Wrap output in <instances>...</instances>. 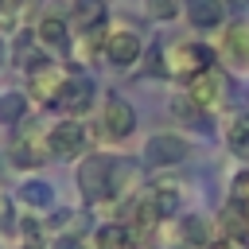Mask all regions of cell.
Listing matches in <instances>:
<instances>
[{"label":"cell","instance_id":"obj_8","mask_svg":"<svg viewBox=\"0 0 249 249\" xmlns=\"http://www.w3.org/2000/svg\"><path fill=\"white\" fill-rule=\"evenodd\" d=\"M93 101H97V82H93L89 74L70 70V74H66V86H62V93H58V101H54V109H62V117L82 121V117L93 109Z\"/></svg>","mask_w":249,"mask_h":249},{"label":"cell","instance_id":"obj_9","mask_svg":"<svg viewBox=\"0 0 249 249\" xmlns=\"http://www.w3.org/2000/svg\"><path fill=\"white\" fill-rule=\"evenodd\" d=\"M183 93L198 105V109H218L222 105V97H226V78H222V70L218 66H210V70H198V74H191L187 82H183Z\"/></svg>","mask_w":249,"mask_h":249},{"label":"cell","instance_id":"obj_27","mask_svg":"<svg viewBox=\"0 0 249 249\" xmlns=\"http://www.w3.org/2000/svg\"><path fill=\"white\" fill-rule=\"evenodd\" d=\"M245 121H249V113H245Z\"/></svg>","mask_w":249,"mask_h":249},{"label":"cell","instance_id":"obj_4","mask_svg":"<svg viewBox=\"0 0 249 249\" xmlns=\"http://www.w3.org/2000/svg\"><path fill=\"white\" fill-rule=\"evenodd\" d=\"M8 160H12L16 171H39L51 160V152H47V128L39 121H23L16 128V140L8 148Z\"/></svg>","mask_w":249,"mask_h":249},{"label":"cell","instance_id":"obj_18","mask_svg":"<svg viewBox=\"0 0 249 249\" xmlns=\"http://www.w3.org/2000/svg\"><path fill=\"white\" fill-rule=\"evenodd\" d=\"M31 113V97L27 89H0V124L4 128H19Z\"/></svg>","mask_w":249,"mask_h":249},{"label":"cell","instance_id":"obj_5","mask_svg":"<svg viewBox=\"0 0 249 249\" xmlns=\"http://www.w3.org/2000/svg\"><path fill=\"white\" fill-rule=\"evenodd\" d=\"M47 152L51 160H82L89 156V128L86 121H74V117H62L47 128Z\"/></svg>","mask_w":249,"mask_h":249},{"label":"cell","instance_id":"obj_6","mask_svg":"<svg viewBox=\"0 0 249 249\" xmlns=\"http://www.w3.org/2000/svg\"><path fill=\"white\" fill-rule=\"evenodd\" d=\"M101 58H105L113 70L136 66V62L144 58V39H140V31H132V27H109V31L101 35Z\"/></svg>","mask_w":249,"mask_h":249},{"label":"cell","instance_id":"obj_14","mask_svg":"<svg viewBox=\"0 0 249 249\" xmlns=\"http://www.w3.org/2000/svg\"><path fill=\"white\" fill-rule=\"evenodd\" d=\"M175 237L183 249H206L218 237V226L202 214H187V218H175Z\"/></svg>","mask_w":249,"mask_h":249},{"label":"cell","instance_id":"obj_24","mask_svg":"<svg viewBox=\"0 0 249 249\" xmlns=\"http://www.w3.org/2000/svg\"><path fill=\"white\" fill-rule=\"evenodd\" d=\"M47 249H89V245L82 241V233H54L47 241Z\"/></svg>","mask_w":249,"mask_h":249},{"label":"cell","instance_id":"obj_26","mask_svg":"<svg viewBox=\"0 0 249 249\" xmlns=\"http://www.w3.org/2000/svg\"><path fill=\"white\" fill-rule=\"evenodd\" d=\"M8 62H12V43H8L4 35H0V70H4Z\"/></svg>","mask_w":249,"mask_h":249},{"label":"cell","instance_id":"obj_15","mask_svg":"<svg viewBox=\"0 0 249 249\" xmlns=\"http://www.w3.org/2000/svg\"><path fill=\"white\" fill-rule=\"evenodd\" d=\"M144 202L152 206V214L160 222H175L179 218V206H183V195H179L175 183H156V187L144 191Z\"/></svg>","mask_w":249,"mask_h":249},{"label":"cell","instance_id":"obj_17","mask_svg":"<svg viewBox=\"0 0 249 249\" xmlns=\"http://www.w3.org/2000/svg\"><path fill=\"white\" fill-rule=\"evenodd\" d=\"M16 198H19L31 214H39V210H51V206H54V187H51L47 179H39V175H27V179L16 187Z\"/></svg>","mask_w":249,"mask_h":249},{"label":"cell","instance_id":"obj_20","mask_svg":"<svg viewBox=\"0 0 249 249\" xmlns=\"http://www.w3.org/2000/svg\"><path fill=\"white\" fill-rule=\"evenodd\" d=\"M226 148H230V156H237L241 163H249V121L245 117L226 124Z\"/></svg>","mask_w":249,"mask_h":249},{"label":"cell","instance_id":"obj_13","mask_svg":"<svg viewBox=\"0 0 249 249\" xmlns=\"http://www.w3.org/2000/svg\"><path fill=\"white\" fill-rule=\"evenodd\" d=\"M35 39H39V47L51 54V51H58V54H66L70 47H74V31H70V19H62V16H43L39 23H35Z\"/></svg>","mask_w":249,"mask_h":249},{"label":"cell","instance_id":"obj_25","mask_svg":"<svg viewBox=\"0 0 249 249\" xmlns=\"http://www.w3.org/2000/svg\"><path fill=\"white\" fill-rule=\"evenodd\" d=\"M0 226L4 230H16V222H12V198L0 191Z\"/></svg>","mask_w":249,"mask_h":249},{"label":"cell","instance_id":"obj_1","mask_svg":"<svg viewBox=\"0 0 249 249\" xmlns=\"http://www.w3.org/2000/svg\"><path fill=\"white\" fill-rule=\"evenodd\" d=\"M113 167H117V156H105V152H89L78 160L74 183H78V195L86 206L113 202Z\"/></svg>","mask_w":249,"mask_h":249},{"label":"cell","instance_id":"obj_2","mask_svg":"<svg viewBox=\"0 0 249 249\" xmlns=\"http://www.w3.org/2000/svg\"><path fill=\"white\" fill-rule=\"evenodd\" d=\"M214 62H218V51L206 47V43H198V39H175L171 47H163L167 78H179V82H187L198 70H210Z\"/></svg>","mask_w":249,"mask_h":249},{"label":"cell","instance_id":"obj_22","mask_svg":"<svg viewBox=\"0 0 249 249\" xmlns=\"http://www.w3.org/2000/svg\"><path fill=\"white\" fill-rule=\"evenodd\" d=\"M144 16L152 23H171L183 16V4L179 0H144Z\"/></svg>","mask_w":249,"mask_h":249},{"label":"cell","instance_id":"obj_16","mask_svg":"<svg viewBox=\"0 0 249 249\" xmlns=\"http://www.w3.org/2000/svg\"><path fill=\"white\" fill-rule=\"evenodd\" d=\"M183 16H187V23L195 31H214L226 19V0H187Z\"/></svg>","mask_w":249,"mask_h":249},{"label":"cell","instance_id":"obj_12","mask_svg":"<svg viewBox=\"0 0 249 249\" xmlns=\"http://www.w3.org/2000/svg\"><path fill=\"white\" fill-rule=\"evenodd\" d=\"M105 23H109V4L105 0H74L70 4V31L74 35L105 31Z\"/></svg>","mask_w":249,"mask_h":249},{"label":"cell","instance_id":"obj_7","mask_svg":"<svg viewBox=\"0 0 249 249\" xmlns=\"http://www.w3.org/2000/svg\"><path fill=\"white\" fill-rule=\"evenodd\" d=\"M187 156H191V140L183 132H152L140 148V160L156 171L160 167H179Z\"/></svg>","mask_w":249,"mask_h":249},{"label":"cell","instance_id":"obj_21","mask_svg":"<svg viewBox=\"0 0 249 249\" xmlns=\"http://www.w3.org/2000/svg\"><path fill=\"white\" fill-rule=\"evenodd\" d=\"M171 113H175L183 124H206V117H210V113H206V109H198L187 93H175V97H171Z\"/></svg>","mask_w":249,"mask_h":249},{"label":"cell","instance_id":"obj_23","mask_svg":"<svg viewBox=\"0 0 249 249\" xmlns=\"http://www.w3.org/2000/svg\"><path fill=\"white\" fill-rule=\"evenodd\" d=\"M230 202H237V206L249 202V167H241V171L230 179Z\"/></svg>","mask_w":249,"mask_h":249},{"label":"cell","instance_id":"obj_3","mask_svg":"<svg viewBox=\"0 0 249 249\" xmlns=\"http://www.w3.org/2000/svg\"><path fill=\"white\" fill-rule=\"evenodd\" d=\"M132 132H136V109H132V101H124L121 93L109 89L101 97V117H97L93 136L105 140V144H124Z\"/></svg>","mask_w":249,"mask_h":249},{"label":"cell","instance_id":"obj_11","mask_svg":"<svg viewBox=\"0 0 249 249\" xmlns=\"http://www.w3.org/2000/svg\"><path fill=\"white\" fill-rule=\"evenodd\" d=\"M218 54H222L233 70H249V19H233V23L222 31Z\"/></svg>","mask_w":249,"mask_h":249},{"label":"cell","instance_id":"obj_10","mask_svg":"<svg viewBox=\"0 0 249 249\" xmlns=\"http://www.w3.org/2000/svg\"><path fill=\"white\" fill-rule=\"evenodd\" d=\"M66 66H58V62H47V66H39V70H31L27 74V97L35 101V105H54L58 101V93H62V86H66Z\"/></svg>","mask_w":249,"mask_h":249},{"label":"cell","instance_id":"obj_19","mask_svg":"<svg viewBox=\"0 0 249 249\" xmlns=\"http://www.w3.org/2000/svg\"><path fill=\"white\" fill-rule=\"evenodd\" d=\"M132 245V233L124 222H101L89 237V249H128Z\"/></svg>","mask_w":249,"mask_h":249}]
</instances>
